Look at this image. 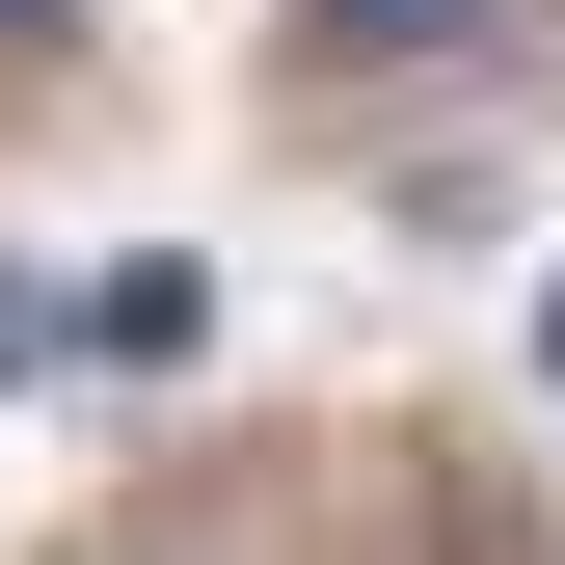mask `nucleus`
I'll return each instance as SVG.
<instances>
[{
  "label": "nucleus",
  "mask_w": 565,
  "mask_h": 565,
  "mask_svg": "<svg viewBox=\"0 0 565 565\" xmlns=\"http://www.w3.org/2000/svg\"><path fill=\"white\" fill-rule=\"evenodd\" d=\"M377 82H484V108H512L539 82V0H297V108L350 135Z\"/></svg>",
  "instance_id": "obj_1"
},
{
  "label": "nucleus",
  "mask_w": 565,
  "mask_h": 565,
  "mask_svg": "<svg viewBox=\"0 0 565 565\" xmlns=\"http://www.w3.org/2000/svg\"><path fill=\"white\" fill-rule=\"evenodd\" d=\"M82 565H243V539H216V512H108Z\"/></svg>",
  "instance_id": "obj_2"
},
{
  "label": "nucleus",
  "mask_w": 565,
  "mask_h": 565,
  "mask_svg": "<svg viewBox=\"0 0 565 565\" xmlns=\"http://www.w3.org/2000/svg\"><path fill=\"white\" fill-rule=\"evenodd\" d=\"M28 350H54V269H28V243H0V377H28Z\"/></svg>",
  "instance_id": "obj_3"
},
{
  "label": "nucleus",
  "mask_w": 565,
  "mask_h": 565,
  "mask_svg": "<svg viewBox=\"0 0 565 565\" xmlns=\"http://www.w3.org/2000/svg\"><path fill=\"white\" fill-rule=\"evenodd\" d=\"M28 54H82V0H0V82H28Z\"/></svg>",
  "instance_id": "obj_4"
},
{
  "label": "nucleus",
  "mask_w": 565,
  "mask_h": 565,
  "mask_svg": "<svg viewBox=\"0 0 565 565\" xmlns=\"http://www.w3.org/2000/svg\"><path fill=\"white\" fill-rule=\"evenodd\" d=\"M539 377H565V297H539Z\"/></svg>",
  "instance_id": "obj_5"
}]
</instances>
